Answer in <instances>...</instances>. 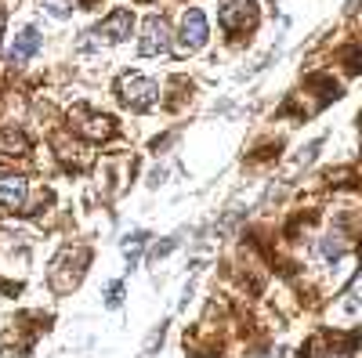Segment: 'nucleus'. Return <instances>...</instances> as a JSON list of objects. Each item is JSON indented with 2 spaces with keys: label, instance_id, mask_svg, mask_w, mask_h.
Here are the masks:
<instances>
[{
  "label": "nucleus",
  "instance_id": "7",
  "mask_svg": "<svg viewBox=\"0 0 362 358\" xmlns=\"http://www.w3.org/2000/svg\"><path fill=\"white\" fill-rule=\"evenodd\" d=\"M37 47H40V33H37L33 25H29V29H22V33H18V40H15V47H11V62H25V58L33 54Z\"/></svg>",
  "mask_w": 362,
  "mask_h": 358
},
{
  "label": "nucleus",
  "instance_id": "8",
  "mask_svg": "<svg viewBox=\"0 0 362 358\" xmlns=\"http://www.w3.org/2000/svg\"><path fill=\"white\" fill-rule=\"evenodd\" d=\"M145 232H134L131 239H127V243H124V253H127V261H131V268L138 264V253H141V246H145Z\"/></svg>",
  "mask_w": 362,
  "mask_h": 358
},
{
  "label": "nucleus",
  "instance_id": "13",
  "mask_svg": "<svg viewBox=\"0 0 362 358\" xmlns=\"http://www.w3.org/2000/svg\"><path fill=\"white\" fill-rule=\"evenodd\" d=\"M181 243V239H167V243H160V246H153V253H148V257H153V261H160V257H167L174 246Z\"/></svg>",
  "mask_w": 362,
  "mask_h": 358
},
{
  "label": "nucleus",
  "instance_id": "5",
  "mask_svg": "<svg viewBox=\"0 0 362 358\" xmlns=\"http://www.w3.org/2000/svg\"><path fill=\"white\" fill-rule=\"evenodd\" d=\"M170 47V40H167V22L163 18H148L145 22V37H141V54H163Z\"/></svg>",
  "mask_w": 362,
  "mask_h": 358
},
{
  "label": "nucleus",
  "instance_id": "6",
  "mask_svg": "<svg viewBox=\"0 0 362 358\" xmlns=\"http://www.w3.org/2000/svg\"><path fill=\"white\" fill-rule=\"evenodd\" d=\"M22 199H25V181L18 174L0 170V203L4 206H22Z\"/></svg>",
  "mask_w": 362,
  "mask_h": 358
},
{
  "label": "nucleus",
  "instance_id": "3",
  "mask_svg": "<svg viewBox=\"0 0 362 358\" xmlns=\"http://www.w3.org/2000/svg\"><path fill=\"white\" fill-rule=\"evenodd\" d=\"M257 22V0H225L221 4V25L228 33H243Z\"/></svg>",
  "mask_w": 362,
  "mask_h": 358
},
{
  "label": "nucleus",
  "instance_id": "11",
  "mask_svg": "<svg viewBox=\"0 0 362 358\" xmlns=\"http://www.w3.org/2000/svg\"><path fill=\"white\" fill-rule=\"evenodd\" d=\"M44 4H47V11H51L54 18H66V15H73L76 0H44Z\"/></svg>",
  "mask_w": 362,
  "mask_h": 358
},
{
  "label": "nucleus",
  "instance_id": "4",
  "mask_svg": "<svg viewBox=\"0 0 362 358\" xmlns=\"http://www.w3.org/2000/svg\"><path fill=\"white\" fill-rule=\"evenodd\" d=\"M206 44V18L199 8L185 11V18H181V54H189V51H199Z\"/></svg>",
  "mask_w": 362,
  "mask_h": 358
},
{
  "label": "nucleus",
  "instance_id": "9",
  "mask_svg": "<svg viewBox=\"0 0 362 358\" xmlns=\"http://www.w3.org/2000/svg\"><path fill=\"white\" fill-rule=\"evenodd\" d=\"M341 253H344V239H341V235H326V239H322V257H326V261H337Z\"/></svg>",
  "mask_w": 362,
  "mask_h": 358
},
{
  "label": "nucleus",
  "instance_id": "2",
  "mask_svg": "<svg viewBox=\"0 0 362 358\" xmlns=\"http://www.w3.org/2000/svg\"><path fill=\"white\" fill-rule=\"evenodd\" d=\"M119 98H124V105H131V109H148L156 102V83L153 80H145V76H134V73H127V76H119Z\"/></svg>",
  "mask_w": 362,
  "mask_h": 358
},
{
  "label": "nucleus",
  "instance_id": "1",
  "mask_svg": "<svg viewBox=\"0 0 362 358\" xmlns=\"http://www.w3.org/2000/svg\"><path fill=\"white\" fill-rule=\"evenodd\" d=\"M131 25H134V15L131 11H112L102 25H95L87 33V40H80V47H98V44H119L124 37H131Z\"/></svg>",
  "mask_w": 362,
  "mask_h": 358
},
{
  "label": "nucleus",
  "instance_id": "14",
  "mask_svg": "<svg viewBox=\"0 0 362 358\" xmlns=\"http://www.w3.org/2000/svg\"><path fill=\"white\" fill-rule=\"evenodd\" d=\"M362 8V0H348V11H358Z\"/></svg>",
  "mask_w": 362,
  "mask_h": 358
},
{
  "label": "nucleus",
  "instance_id": "12",
  "mask_svg": "<svg viewBox=\"0 0 362 358\" xmlns=\"http://www.w3.org/2000/svg\"><path fill=\"white\" fill-rule=\"evenodd\" d=\"M119 301H124V286L112 282V286L105 290V304H109V308H119Z\"/></svg>",
  "mask_w": 362,
  "mask_h": 358
},
{
  "label": "nucleus",
  "instance_id": "10",
  "mask_svg": "<svg viewBox=\"0 0 362 358\" xmlns=\"http://www.w3.org/2000/svg\"><path fill=\"white\" fill-rule=\"evenodd\" d=\"M163 333H167V322H160L156 330L148 333V340H145V347H141V354H145V358H153V351H156V347L163 344Z\"/></svg>",
  "mask_w": 362,
  "mask_h": 358
}]
</instances>
